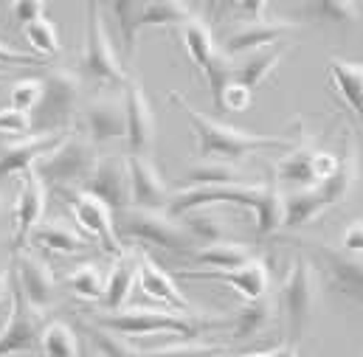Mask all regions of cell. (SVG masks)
<instances>
[{
  "instance_id": "6da1fadb",
  "label": "cell",
  "mask_w": 363,
  "mask_h": 357,
  "mask_svg": "<svg viewBox=\"0 0 363 357\" xmlns=\"http://www.w3.org/2000/svg\"><path fill=\"white\" fill-rule=\"evenodd\" d=\"M169 101L178 104L197 138V155L208 164H234L242 161L248 155L257 152H268V149H290L293 141L281 138V135H262V132H251V130H240L234 124H225L220 118H211L206 113H200L197 107H191L186 101V96L178 90H169Z\"/></svg>"
},
{
  "instance_id": "7a4b0ae2",
  "label": "cell",
  "mask_w": 363,
  "mask_h": 357,
  "mask_svg": "<svg viewBox=\"0 0 363 357\" xmlns=\"http://www.w3.org/2000/svg\"><path fill=\"white\" fill-rule=\"evenodd\" d=\"M88 321L110 329L121 338H150V335H161V332H172L183 338H194L203 335L208 329H220L228 327L231 318H211V315H183L175 310H152V307H133V310H118V312H93Z\"/></svg>"
},
{
  "instance_id": "3957f363",
  "label": "cell",
  "mask_w": 363,
  "mask_h": 357,
  "mask_svg": "<svg viewBox=\"0 0 363 357\" xmlns=\"http://www.w3.org/2000/svg\"><path fill=\"white\" fill-rule=\"evenodd\" d=\"M43 98L37 110L31 113V130L34 132H60L71 130L74 118L79 115L82 101V79L71 68H48L43 76Z\"/></svg>"
},
{
  "instance_id": "277c9868",
  "label": "cell",
  "mask_w": 363,
  "mask_h": 357,
  "mask_svg": "<svg viewBox=\"0 0 363 357\" xmlns=\"http://www.w3.org/2000/svg\"><path fill=\"white\" fill-rule=\"evenodd\" d=\"M284 312V324H287V346H298V341L304 338L315 304H318V270L310 262V256L298 254L293 259V265L287 270L281 290H279V301H276Z\"/></svg>"
},
{
  "instance_id": "5b68a950",
  "label": "cell",
  "mask_w": 363,
  "mask_h": 357,
  "mask_svg": "<svg viewBox=\"0 0 363 357\" xmlns=\"http://www.w3.org/2000/svg\"><path fill=\"white\" fill-rule=\"evenodd\" d=\"M116 222V234L118 239H135L144 245H155L164 251H175V254H191L194 251V239L186 234L181 220L169 217L167 211H150V208H124L113 217Z\"/></svg>"
},
{
  "instance_id": "8992f818",
  "label": "cell",
  "mask_w": 363,
  "mask_h": 357,
  "mask_svg": "<svg viewBox=\"0 0 363 357\" xmlns=\"http://www.w3.org/2000/svg\"><path fill=\"white\" fill-rule=\"evenodd\" d=\"M88 28H85V51L79 60V79L101 85V88H124L130 82V74L124 71L110 34L104 28L101 20V6L99 3H88Z\"/></svg>"
},
{
  "instance_id": "52a82bcc",
  "label": "cell",
  "mask_w": 363,
  "mask_h": 357,
  "mask_svg": "<svg viewBox=\"0 0 363 357\" xmlns=\"http://www.w3.org/2000/svg\"><path fill=\"white\" fill-rule=\"evenodd\" d=\"M96 147L88 138H82L79 132H71L51 155H45L34 172L48 188L60 191V188H82V183L88 180L96 164Z\"/></svg>"
},
{
  "instance_id": "ba28073f",
  "label": "cell",
  "mask_w": 363,
  "mask_h": 357,
  "mask_svg": "<svg viewBox=\"0 0 363 357\" xmlns=\"http://www.w3.org/2000/svg\"><path fill=\"white\" fill-rule=\"evenodd\" d=\"M110 11L118 20V28H121V37H124V51L130 57L135 54V42H138L141 28H150V26L181 28L183 23L194 14L191 6H186V3H130V0L110 3Z\"/></svg>"
},
{
  "instance_id": "9c48e42d",
  "label": "cell",
  "mask_w": 363,
  "mask_h": 357,
  "mask_svg": "<svg viewBox=\"0 0 363 357\" xmlns=\"http://www.w3.org/2000/svg\"><path fill=\"white\" fill-rule=\"evenodd\" d=\"M57 194L68 203V208H71V214H74V222L85 231L88 239L101 242V248H104L110 256H116V259L127 251L124 242H121L118 234H116L113 211H110L101 200H96L93 194L82 191V188H60Z\"/></svg>"
},
{
  "instance_id": "30bf717a",
  "label": "cell",
  "mask_w": 363,
  "mask_h": 357,
  "mask_svg": "<svg viewBox=\"0 0 363 357\" xmlns=\"http://www.w3.org/2000/svg\"><path fill=\"white\" fill-rule=\"evenodd\" d=\"M301 245H307L313 256L310 262L315 265V270H321L341 295L363 307V256H350L341 248L327 245L321 239H304Z\"/></svg>"
},
{
  "instance_id": "8fae6325",
  "label": "cell",
  "mask_w": 363,
  "mask_h": 357,
  "mask_svg": "<svg viewBox=\"0 0 363 357\" xmlns=\"http://www.w3.org/2000/svg\"><path fill=\"white\" fill-rule=\"evenodd\" d=\"M43 327H45V312H37L34 307H28V301L23 298L11 276V315L0 327V357L37 352Z\"/></svg>"
},
{
  "instance_id": "7c38bea8",
  "label": "cell",
  "mask_w": 363,
  "mask_h": 357,
  "mask_svg": "<svg viewBox=\"0 0 363 357\" xmlns=\"http://www.w3.org/2000/svg\"><path fill=\"white\" fill-rule=\"evenodd\" d=\"M82 191L101 200L113 214L130 208V164L121 152L99 155L93 164V172L82 183Z\"/></svg>"
},
{
  "instance_id": "4fadbf2b",
  "label": "cell",
  "mask_w": 363,
  "mask_h": 357,
  "mask_svg": "<svg viewBox=\"0 0 363 357\" xmlns=\"http://www.w3.org/2000/svg\"><path fill=\"white\" fill-rule=\"evenodd\" d=\"M124 118H127V147L130 155H150L155 147V135H158V118L152 110V101L147 96L144 85L130 76V82L124 85Z\"/></svg>"
},
{
  "instance_id": "5bb4252c",
  "label": "cell",
  "mask_w": 363,
  "mask_h": 357,
  "mask_svg": "<svg viewBox=\"0 0 363 357\" xmlns=\"http://www.w3.org/2000/svg\"><path fill=\"white\" fill-rule=\"evenodd\" d=\"M45 205H48V186L37 178V172H26L20 178V191L11 208V220H14V237H11V254L26 251L31 234L43 225L45 217Z\"/></svg>"
},
{
  "instance_id": "9a60e30c",
  "label": "cell",
  "mask_w": 363,
  "mask_h": 357,
  "mask_svg": "<svg viewBox=\"0 0 363 357\" xmlns=\"http://www.w3.org/2000/svg\"><path fill=\"white\" fill-rule=\"evenodd\" d=\"M79 135L88 138L93 147L118 141L127 135L124 118V98L121 96H93L79 107Z\"/></svg>"
},
{
  "instance_id": "2e32d148",
  "label": "cell",
  "mask_w": 363,
  "mask_h": 357,
  "mask_svg": "<svg viewBox=\"0 0 363 357\" xmlns=\"http://www.w3.org/2000/svg\"><path fill=\"white\" fill-rule=\"evenodd\" d=\"M71 135V130H60V132H31L23 141H11L0 147V180L3 178H23L26 172H31L45 155H51L65 138Z\"/></svg>"
},
{
  "instance_id": "e0dca14e",
  "label": "cell",
  "mask_w": 363,
  "mask_h": 357,
  "mask_svg": "<svg viewBox=\"0 0 363 357\" xmlns=\"http://www.w3.org/2000/svg\"><path fill=\"white\" fill-rule=\"evenodd\" d=\"M14 265L11 270L23 298L28 301V307H34L37 312H48L57 301V276L48 268V262H43L34 251H20L14 254Z\"/></svg>"
},
{
  "instance_id": "ac0fdd59",
  "label": "cell",
  "mask_w": 363,
  "mask_h": 357,
  "mask_svg": "<svg viewBox=\"0 0 363 357\" xmlns=\"http://www.w3.org/2000/svg\"><path fill=\"white\" fill-rule=\"evenodd\" d=\"M178 278H191V281H225L228 287H234V293L248 304V301H259L265 295H271V270L268 265L257 256L254 262H248L245 268L237 270H178Z\"/></svg>"
},
{
  "instance_id": "d6986e66",
  "label": "cell",
  "mask_w": 363,
  "mask_h": 357,
  "mask_svg": "<svg viewBox=\"0 0 363 357\" xmlns=\"http://www.w3.org/2000/svg\"><path fill=\"white\" fill-rule=\"evenodd\" d=\"M127 164H130V205L150 208V211H167L175 191L164 180L155 161L150 155H127Z\"/></svg>"
},
{
  "instance_id": "ffe728a7",
  "label": "cell",
  "mask_w": 363,
  "mask_h": 357,
  "mask_svg": "<svg viewBox=\"0 0 363 357\" xmlns=\"http://www.w3.org/2000/svg\"><path fill=\"white\" fill-rule=\"evenodd\" d=\"M293 28H298V23H293V20H273V17L254 20V23H240L234 31L225 34L223 54L228 60H237V57H248V54L265 51V48H273Z\"/></svg>"
},
{
  "instance_id": "44dd1931",
  "label": "cell",
  "mask_w": 363,
  "mask_h": 357,
  "mask_svg": "<svg viewBox=\"0 0 363 357\" xmlns=\"http://www.w3.org/2000/svg\"><path fill=\"white\" fill-rule=\"evenodd\" d=\"M138 284H141V290H144L150 298L167 304V307L175 310V312H183V315H206L203 310H197V307L183 295V290L175 284V278L161 268L147 251H138Z\"/></svg>"
},
{
  "instance_id": "7402d4cb",
  "label": "cell",
  "mask_w": 363,
  "mask_h": 357,
  "mask_svg": "<svg viewBox=\"0 0 363 357\" xmlns=\"http://www.w3.org/2000/svg\"><path fill=\"white\" fill-rule=\"evenodd\" d=\"M358 175H361V161H358L355 135H352V130H344V141H341V152H338V169L324 180L321 186H315V191L324 200V205L327 208L341 205L352 194V188L358 183Z\"/></svg>"
},
{
  "instance_id": "603a6c76",
  "label": "cell",
  "mask_w": 363,
  "mask_h": 357,
  "mask_svg": "<svg viewBox=\"0 0 363 357\" xmlns=\"http://www.w3.org/2000/svg\"><path fill=\"white\" fill-rule=\"evenodd\" d=\"M138 281V251H124L113 270L104 278V295H101V307L104 312H118L124 310L133 287Z\"/></svg>"
},
{
  "instance_id": "cb8c5ba5",
  "label": "cell",
  "mask_w": 363,
  "mask_h": 357,
  "mask_svg": "<svg viewBox=\"0 0 363 357\" xmlns=\"http://www.w3.org/2000/svg\"><path fill=\"white\" fill-rule=\"evenodd\" d=\"M327 74H330V82H333L335 93L341 96V101L361 118L363 124V62L330 57Z\"/></svg>"
},
{
  "instance_id": "d4e9b609",
  "label": "cell",
  "mask_w": 363,
  "mask_h": 357,
  "mask_svg": "<svg viewBox=\"0 0 363 357\" xmlns=\"http://www.w3.org/2000/svg\"><path fill=\"white\" fill-rule=\"evenodd\" d=\"M313 158L315 147L310 144L307 135H301L298 147H290L284 158L276 164V183H287L296 188H315V172H313Z\"/></svg>"
},
{
  "instance_id": "484cf974",
  "label": "cell",
  "mask_w": 363,
  "mask_h": 357,
  "mask_svg": "<svg viewBox=\"0 0 363 357\" xmlns=\"http://www.w3.org/2000/svg\"><path fill=\"white\" fill-rule=\"evenodd\" d=\"M28 245H34L40 251H48V254H60V256H74V254H85L91 248V239L82 237L79 231H74L65 222H43L31 234Z\"/></svg>"
},
{
  "instance_id": "4316f807",
  "label": "cell",
  "mask_w": 363,
  "mask_h": 357,
  "mask_svg": "<svg viewBox=\"0 0 363 357\" xmlns=\"http://www.w3.org/2000/svg\"><path fill=\"white\" fill-rule=\"evenodd\" d=\"M254 259H257L254 248L245 245V242H234V239L203 245V248H194L191 251V262L194 265H203V268L208 270H237V268H245Z\"/></svg>"
},
{
  "instance_id": "83f0119b",
  "label": "cell",
  "mask_w": 363,
  "mask_h": 357,
  "mask_svg": "<svg viewBox=\"0 0 363 357\" xmlns=\"http://www.w3.org/2000/svg\"><path fill=\"white\" fill-rule=\"evenodd\" d=\"M284 57H287V48H279V45L242 57L240 62H234V82L245 85L248 90H257L262 82H268V76H273V71L284 62Z\"/></svg>"
},
{
  "instance_id": "f1b7e54d",
  "label": "cell",
  "mask_w": 363,
  "mask_h": 357,
  "mask_svg": "<svg viewBox=\"0 0 363 357\" xmlns=\"http://www.w3.org/2000/svg\"><path fill=\"white\" fill-rule=\"evenodd\" d=\"M178 34H181V42L183 48H186V54H189V60L203 74L206 65L217 57V42H214V34H211L208 23L203 17H197V14H191L181 28H178Z\"/></svg>"
},
{
  "instance_id": "f546056e",
  "label": "cell",
  "mask_w": 363,
  "mask_h": 357,
  "mask_svg": "<svg viewBox=\"0 0 363 357\" xmlns=\"http://www.w3.org/2000/svg\"><path fill=\"white\" fill-rule=\"evenodd\" d=\"M181 225L186 228V234L197 242V245H214V242H225L228 237V220L214 208H194L189 214L181 217Z\"/></svg>"
},
{
  "instance_id": "4dcf8cb0",
  "label": "cell",
  "mask_w": 363,
  "mask_h": 357,
  "mask_svg": "<svg viewBox=\"0 0 363 357\" xmlns=\"http://www.w3.org/2000/svg\"><path fill=\"white\" fill-rule=\"evenodd\" d=\"M276 298L265 295L259 301H248L234 318H231V335L234 341H248V338H257L262 335L276 318Z\"/></svg>"
},
{
  "instance_id": "1f68e13d",
  "label": "cell",
  "mask_w": 363,
  "mask_h": 357,
  "mask_svg": "<svg viewBox=\"0 0 363 357\" xmlns=\"http://www.w3.org/2000/svg\"><path fill=\"white\" fill-rule=\"evenodd\" d=\"M327 211L324 200L318 197L315 188H296L290 194H284V220L281 228H301L307 222H313L315 217H321Z\"/></svg>"
},
{
  "instance_id": "d6a6232c",
  "label": "cell",
  "mask_w": 363,
  "mask_h": 357,
  "mask_svg": "<svg viewBox=\"0 0 363 357\" xmlns=\"http://www.w3.org/2000/svg\"><path fill=\"white\" fill-rule=\"evenodd\" d=\"M186 188H225V186H242L245 175L234 164H197L183 175Z\"/></svg>"
},
{
  "instance_id": "836d02e7",
  "label": "cell",
  "mask_w": 363,
  "mask_h": 357,
  "mask_svg": "<svg viewBox=\"0 0 363 357\" xmlns=\"http://www.w3.org/2000/svg\"><path fill=\"white\" fill-rule=\"evenodd\" d=\"M37 352H40V357H79L82 344L65 321H48L40 332Z\"/></svg>"
},
{
  "instance_id": "e575fe53",
  "label": "cell",
  "mask_w": 363,
  "mask_h": 357,
  "mask_svg": "<svg viewBox=\"0 0 363 357\" xmlns=\"http://www.w3.org/2000/svg\"><path fill=\"white\" fill-rule=\"evenodd\" d=\"M79 329L88 335V341H91L88 346L96 349L101 357H141V352H138L127 338H121V335H116V332H110V329L96 327L88 318H79Z\"/></svg>"
},
{
  "instance_id": "d590c367",
  "label": "cell",
  "mask_w": 363,
  "mask_h": 357,
  "mask_svg": "<svg viewBox=\"0 0 363 357\" xmlns=\"http://www.w3.org/2000/svg\"><path fill=\"white\" fill-rule=\"evenodd\" d=\"M254 217H257V237L259 239L273 237L281 228V220H284V194H281V188H279L276 180L265 183V197H262L259 208L254 211Z\"/></svg>"
},
{
  "instance_id": "8d00e7d4",
  "label": "cell",
  "mask_w": 363,
  "mask_h": 357,
  "mask_svg": "<svg viewBox=\"0 0 363 357\" xmlns=\"http://www.w3.org/2000/svg\"><path fill=\"white\" fill-rule=\"evenodd\" d=\"M23 40H26V45L31 48V57L45 60V62L62 51L60 31H57V26H54L48 17H43V20L26 26V28H23Z\"/></svg>"
},
{
  "instance_id": "74e56055",
  "label": "cell",
  "mask_w": 363,
  "mask_h": 357,
  "mask_svg": "<svg viewBox=\"0 0 363 357\" xmlns=\"http://www.w3.org/2000/svg\"><path fill=\"white\" fill-rule=\"evenodd\" d=\"M104 273L96 262H82L65 276V284L74 295L85 298V301H101L104 295Z\"/></svg>"
},
{
  "instance_id": "f35d334b",
  "label": "cell",
  "mask_w": 363,
  "mask_h": 357,
  "mask_svg": "<svg viewBox=\"0 0 363 357\" xmlns=\"http://www.w3.org/2000/svg\"><path fill=\"white\" fill-rule=\"evenodd\" d=\"M40 98H43V79L40 76L37 79H17L9 88V107H14L26 115H31L37 110Z\"/></svg>"
},
{
  "instance_id": "ab89813d",
  "label": "cell",
  "mask_w": 363,
  "mask_h": 357,
  "mask_svg": "<svg viewBox=\"0 0 363 357\" xmlns=\"http://www.w3.org/2000/svg\"><path fill=\"white\" fill-rule=\"evenodd\" d=\"M203 76H206V82H208V88H211L214 104H217V98H220L223 88H225L228 82H234V60H228L223 51H217V57L206 65Z\"/></svg>"
},
{
  "instance_id": "60d3db41",
  "label": "cell",
  "mask_w": 363,
  "mask_h": 357,
  "mask_svg": "<svg viewBox=\"0 0 363 357\" xmlns=\"http://www.w3.org/2000/svg\"><path fill=\"white\" fill-rule=\"evenodd\" d=\"M223 346H206V344H172L152 352H141V357H220Z\"/></svg>"
},
{
  "instance_id": "b9f144b4",
  "label": "cell",
  "mask_w": 363,
  "mask_h": 357,
  "mask_svg": "<svg viewBox=\"0 0 363 357\" xmlns=\"http://www.w3.org/2000/svg\"><path fill=\"white\" fill-rule=\"evenodd\" d=\"M251 101H254V90H248L245 85H240V82H228L223 88V93H220V98H217V110L242 113V110L251 107Z\"/></svg>"
},
{
  "instance_id": "7bdbcfd3",
  "label": "cell",
  "mask_w": 363,
  "mask_h": 357,
  "mask_svg": "<svg viewBox=\"0 0 363 357\" xmlns=\"http://www.w3.org/2000/svg\"><path fill=\"white\" fill-rule=\"evenodd\" d=\"M0 132L11 138H26L31 135V115L14 110V107H0Z\"/></svg>"
},
{
  "instance_id": "ee69618b",
  "label": "cell",
  "mask_w": 363,
  "mask_h": 357,
  "mask_svg": "<svg viewBox=\"0 0 363 357\" xmlns=\"http://www.w3.org/2000/svg\"><path fill=\"white\" fill-rule=\"evenodd\" d=\"M310 11L321 14V20H333V23H344V26L358 20L355 3H315V6H310Z\"/></svg>"
},
{
  "instance_id": "f6af8a7d",
  "label": "cell",
  "mask_w": 363,
  "mask_h": 357,
  "mask_svg": "<svg viewBox=\"0 0 363 357\" xmlns=\"http://www.w3.org/2000/svg\"><path fill=\"white\" fill-rule=\"evenodd\" d=\"M9 11L14 14L17 26L26 28V26H31V23H37V20L45 17V3H40V0H37V3H34V0H28V3H11Z\"/></svg>"
},
{
  "instance_id": "bcb514c9",
  "label": "cell",
  "mask_w": 363,
  "mask_h": 357,
  "mask_svg": "<svg viewBox=\"0 0 363 357\" xmlns=\"http://www.w3.org/2000/svg\"><path fill=\"white\" fill-rule=\"evenodd\" d=\"M341 251L350 254V256H363V220H355L344 228Z\"/></svg>"
},
{
  "instance_id": "7dc6e473",
  "label": "cell",
  "mask_w": 363,
  "mask_h": 357,
  "mask_svg": "<svg viewBox=\"0 0 363 357\" xmlns=\"http://www.w3.org/2000/svg\"><path fill=\"white\" fill-rule=\"evenodd\" d=\"M3 65H45V60H37L31 54H23V51H14L9 48L3 40H0V68Z\"/></svg>"
},
{
  "instance_id": "c3c4849f",
  "label": "cell",
  "mask_w": 363,
  "mask_h": 357,
  "mask_svg": "<svg viewBox=\"0 0 363 357\" xmlns=\"http://www.w3.org/2000/svg\"><path fill=\"white\" fill-rule=\"evenodd\" d=\"M240 357H298L293 346H276V349H265V352H248V355H240Z\"/></svg>"
},
{
  "instance_id": "681fc988",
  "label": "cell",
  "mask_w": 363,
  "mask_h": 357,
  "mask_svg": "<svg viewBox=\"0 0 363 357\" xmlns=\"http://www.w3.org/2000/svg\"><path fill=\"white\" fill-rule=\"evenodd\" d=\"M9 293H11V273L6 268H0V301H3Z\"/></svg>"
},
{
  "instance_id": "f907efd6",
  "label": "cell",
  "mask_w": 363,
  "mask_h": 357,
  "mask_svg": "<svg viewBox=\"0 0 363 357\" xmlns=\"http://www.w3.org/2000/svg\"><path fill=\"white\" fill-rule=\"evenodd\" d=\"M79 357H101V355H99L96 349H91V346H82V355Z\"/></svg>"
},
{
  "instance_id": "816d5d0a",
  "label": "cell",
  "mask_w": 363,
  "mask_h": 357,
  "mask_svg": "<svg viewBox=\"0 0 363 357\" xmlns=\"http://www.w3.org/2000/svg\"><path fill=\"white\" fill-rule=\"evenodd\" d=\"M3 214H6V203H3V194H0V220H3Z\"/></svg>"
},
{
  "instance_id": "f5cc1de1",
  "label": "cell",
  "mask_w": 363,
  "mask_h": 357,
  "mask_svg": "<svg viewBox=\"0 0 363 357\" xmlns=\"http://www.w3.org/2000/svg\"><path fill=\"white\" fill-rule=\"evenodd\" d=\"M358 6V14H363V3H355Z\"/></svg>"
},
{
  "instance_id": "db71d44e",
  "label": "cell",
  "mask_w": 363,
  "mask_h": 357,
  "mask_svg": "<svg viewBox=\"0 0 363 357\" xmlns=\"http://www.w3.org/2000/svg\"><path fill=\"white\" fill-rule=\"evenodd\" d=\"M0 82H3V71H0Z\"/></svg>"
}]
</instances>
